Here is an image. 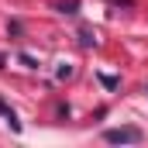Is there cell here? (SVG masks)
<instances>
[{
	"label": "cell",
	"mask_w": 148,
	"mask_h": 148,
	"mask_svg": "<svg viewBox=\"0 0 148 148\" xmlns=\"http://www.w3.org/2000/svg\"><path fill=\"white\" fill-rule=\"evenodd\" d=\"M0 66H3V55H0Z\"/></svg>",
	"instance_id": "5"
},
{
	"label": "cell",
	"mask_w": 148,
	"mask_h": 148,
	"mask_svg": "<svg viewBox=\"0 0 148 148\" xmlns=\"http://www.w3.org/2000/svg\"><path fill=\"white\" fill-rule=\"evenodd\" d=\"M145 93H148V90H145Z\"/></svg>",
	"instance_id": "6"
},
{
	"label": "cell",
	"mask_w": 148,
	"mask_h": 148,
	"mask_svg": "<svg viewBox=\"0 0 148 148\" xmlns=\"http://www.w3.org/2000/svg\"><path fill=\"white\" fill-rule=\"evenodd\" d=\"M55 76H59V79H69V76H73V66H62V69H59Z\"/></svg>",
	"instance_id": "4"
},
{
	"label": "cell",
	"mask_w": 148,
	"mask_h": 148,
	"mask_svg": "<svg viewBox=\"0 0 148 148\" xmlns=\"http://www.w3.org/2000/svg\"><path fill=\"white\" fill-rule=\"evenodd\" d=\"M103 138H107L110 145H138V141H141V131H138V127H114Z\"/></svg>",
	"instance_id": "1"
},
{
	"label": "cell",
	"mask_w": 148,
	"mask_h": 148,
	"mask_svg": "<svg viewBox=\"0 0 148 148\" xmlns=\"http://www.w3.org/2000/svg\"><path fill=\"white\" fill-rule=\"evenodd\" d=\"M79 38H83V45H97V35H93L90 28H83V31H79Z\"/></svg>",
	"instance_id": "3"
},
{
	"label": "cell",
	"mask_w": 148,
	"mask_h": 148,
	"mask_svg": "<svg viewBox=\"0 0 148 148\" xmlns=\"http://www.w3.org/2000/svg\"><path fill=\"white\" fill-rule=\"evenodd\" d=\"M0 114H3V121H7V124H10V127H14V131H21V121H17V114L10 110V107H7V103H3V100H0Z\"/></svg>",
	"instance_id": "2"
}]
</instances>
